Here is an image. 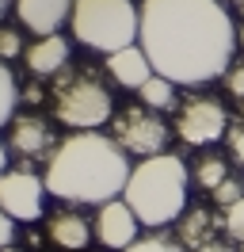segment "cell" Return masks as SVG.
<instances>
[{
  "instance_id": "obj_1",
  "label": "cell",
  "mask_w": 244,
  "mask_h": 252,
  "mask_svg": "<svg viewBox=\"0 0 244 252\" xmlns=\"http://www.w3.org/2000/svg\"><path fill=\"white\" fill-rule=\"evenodd\" d=\"M137 42L160 77L202 88L229 73L237 23L217 0H141Z\"/></svg>"
},
{
  "instance_id": "obj_2",
  "label": "cell",
  "mask_w": 244,
  "mask_h": 252,
  "mask_svg": "<svg viewBox=\"0 0 244 252\" xmlns=\"http://www.w3.org/2000/svg\"><path fill=\"white\" fill-rule=\"evenodd\" d=\"M130 172V153L115 138L99 130H76L65 142H58L54 157L46 160L42 180L46 191L61 203L103 206L111 199H122Z\"/></svg>"
},
{
  "instance_id": "obj_3",
  "label": "cell",
  "mask_w": 244,
  "mask_h": 252,
  "mask_svg": "<svg viewBox=\"0 0 244 252\" xmlns=\"http://www.w3.org/2000/svg\"><path fill=\"white\" fill-rule=\"evenodd\" d=\"M187 184H191L187 160L176 153H160V157H145L134 164L122 199L130 203L141 225L164 229L172 221H180L187 210Z\"/></svg>"
},
{
  "instance_id": "obj_4",
  "label": "cell",
  "mask_w": 244,
  "mask_h": 252,
  "mask_svg": "<svg viewBox=\"0 0 244 252\" xmlns=\"http://www.w3.org/2000/svg\"><path fill=\"white\" fill-rule=\"evenodd\" d=\"M73 38L88 50L115 54L134 46L141 34V8L134 0H76L73 4Z\"/></svg>"
},
{
  "instance_id": "obj_5",
  "label": "cell",
  "mask_w": 244,
  "mask_h": 252,
  "mask_svg": "<svg viewBox=\"0 0 244 252\" xmlns=\"http://www.w3.org/2000/svg\"><path fill=\"white\" fill-rule=\"evenodd\" d=\"M54 119L73 130H95L115 119V95L99 77L61 69L54 88Z\"/></svg>"
},
{
  "instance_id": "obj_6",
  "label": "cell",
  "mask_w": 244,
  "mask_h": 252,
  "mask_svg": "<svg viewBox=\"0 0 244 252\" xmlns=\"http://www.w3.org/2000/svg\"><path fill=\"white\" fill-rule=\"evenodd\" d=\"M111 138L130 153V157H160L168 153V138L172 130L160 119V111L145 107V103H134V107H122L115 119H111Z\"/></svg>"
},
{
  "instance_id": "obj_7",
  "label": "cell",
  "mask_w": 244,
  "mask_h": 252,
  "mask_svg": "<svg viewBox=\"0 0 244 252\" xmlns=\"http://www.w3.org/2000/svg\"><path fill=\"white\" fill-rule=\"evenodd\" d=\"M176 138L183 145H195V149H206V145L221 142L229 134V111L217 95H187L180 107H176Z\"/></svg>"
},
{
  "instance_id": "obj_8",
  "label": "cell",
  "mask_w": 244,
  "mask_h": 252,
  "mask_svg": "<svg viewBox=\"0 0 244 252\" xmlns=\"http://www.w3.org/2000/svg\"><path fill=\"white\" fill-rule=\"evenodd\" d=\"M46 180L34 176L30 168H8L0 176V210L12 214L15 221H34L42 218V203H46Z\"/></svg>"
},
{
  "instance_id": "obj_9",
  "label": "cell",
  "mask_w": 244,
  "mask_h": 252,
  "mask_svg": "<svg viewBox=\"0 0 244 252\" xmlns=\"http://www.w3.org/2000/svg\"><path fill=\"white\" fill-rule=\"evenodd\" d=\"M12 134H8V149H12L19 160H50L54 157V126L38 119V115H15Z\"/></svg>"
},
{
  "instance_id": "obj_10",
  "label": "cell",
  "mask_w": 244,
  "mask_h": 252,
  "mask_svg": "<svg viewBox=\"0 0 244 252\" xmlns=\"http://www.w3.org/2000/svg\"><path fill=\"white\" fill-rule=\"evenodd\" d=\"M137 229H141V221H137V214L130 210L126 199H111V203H103L99 214H95V241L111 252L130 249L137 241Z\"/></svg>"
},
{
  "instance_id": "obj_11",
  "label": "cell",
  "mask_w": 244,
  "mask_h": 252,
  "mask_svg": "<svg viewBox=\"0 0 244 252\" xmlns=\"http://www.w3.org/2000/svg\"><path fill=\"white\" fill-rule=\"evenodd\" d=\"M46 237L61 252H84L92 245V237H95V221L84 218L73 206H61L54 214H46Z\"/></svg>"
},
{
  "instance_id": "obj_12",
  "label": "cell",
  "mask_w": 244,
  "mask_h": 252,
  "mask_svg": "<svg viewBox=\"0 0 244 252\" xmlns=\"http://www.w3.org/2000/svg\"><path fill=\"white\" fill-rule=\"evenodd\" d=\"M73 4L76 0H15V19L34 34H58L65 19H73Z\"/></svg>"
},
{
  "instance_id": "obj_13",
  "label": "cell",
  "mask_w": 244,
  "mask_h": 252,
  "mask_svg": "<svg viewBox=\"0 0 244 252\" xmlns=\"http://www.w3.org/2000/svg\"><path fill=\"white\" fill-rule=\"evenodd\" d=\"M69 38L65 34H42V38H34L23 54V62H27L30 77H58L61 69H69Z\"/></svg>"
},
{
  "instance_id": "obj_14",
  "label": "cell",
  "mask_w": 244,
  "mask_h": 252,
  "mask_svg": "<svg viewBox=\"0 0 244 252\" xmlns=\"http://www.w3.org/2000/svg\"><path fill=\"white\" fill-rule=\"evenodd\" d=\"M107 73H111L115 84L134 88V92H137L156 69H152L149 54L141 50V42H134V46H122V50H115V54H107Z\"/></svg>"
},
{
  "instance_id": "obj_15",
  "label": "cell",
  "mask_w": 244,
  "mask_h": 252,
  "mask_svg": "<svg viewBox=\"0 0 244 252\" xmlns=\"http://www.w3.org/2000/svg\"><path fill=\"white\" fill-rule=\"evenodd\" d=\"M214 233H217V218H214V210H206V206H187L183 218L176 221V241L191 252L210 245Z\"/></svg>"
},
{
  "instance_id": "obj_16",
  "label": "cell",
  "mask_w": 244,
  "mask_h": 252,
  "mask_svg": "<svg viewBox=\"0 0 244 252\" xmlns=\"http://www.w3.org/2000/svg\"><path fill=\"white\" fill-rule=\"evenodd\" d=\"M229 160L217 157V153H202V157L195 160V168H191V180H195L202 191H217V184L221 180H229Z\"/></svg>"
},
{
  "instance_id": "obj_17",
  "label": "cell",
  "mask_w": 244,
  "mask_h": 252,
  "mask_svg": "<svg viewBox=\"0 0 244 252\" xmlns=\"http://www.w3.org/2000/svg\"><path fill=\"white\" fill-rule=\"evenodd\" d=\"M137 95H141V103L152 111H168V107H176V80H168L160 77V73H152L141 88H137Z\"/></svg>"
},
{
  "instance_id": "obj_18",
  "label": "cell",
  "mask_w": 244,
  "mask_h": 252,
  "mask_svg": "<svg viewBox=\"0 0 244 252\" xmlns=\"http://www.w3.org/2000/svg\"><path fill=\"white\" fill-rule=\"evenodd\" d=\"M19 84H15V73L0 62V126L15 119V107H19Z\"/></svg>"
},
{
  "instance_id": "obj_19",
  "label": "cell",
  "mask_w": 244,
  "mask_h": 252,
  "mask_svg": "<svg viewBox=\"0 0 244 252\" xmlns=\"http://www.w3.org/2000/svg\"><path fill=\"white\" fill-rule=\"evenodd\" d=\"M122 252H183V245L176 237H164V233H149V237H137L130 249Z\"/></svg>"
},
{
  "instance_id": "obj_20",
  "label": "cell",
  "mask_w": 244,
  "mask_h": 252,
  "mask_svg": "<svg viewBox=\"0 0 244 252\" xmlns=\"http://www.w3.org/2000/svg\"><path fill=\"white\" fill-rule=\"evenodd\" d=\"M27 46H23V34L19 27H8V23H0V62H12V58H23Z\"/></svg>"
},
{
  "instance_id": "obj_21",
  "label": "cell",
  "mask_w": 244,
  "mask_h": 252,
  "mask_svg": "<svg viewBox=\"0 0 244 252\" xmlns=\"http://www.w3.org/2000/svg\"><path fill=\"white\" fill-rule=\"evenodd\" d=\"M210 195H214V203L221 206V210H229L237 199H244V184L237 180V176H229V180H221V184H217V191H210Z\"/></svg>"
},
{
  "instance_id": "obj_22",
  "label": "cell",
  "mask_w": 244,
  "mask_h": 252,
  "mask_svg": "<svg viewBox=\"0 0 244 252\" xmlns=\"http://www.w3.org/2000/svg\"><path fill=\"white\" fill-rule=\"evenodd\" d=\"M225 233H229V241H237V245H244V199H237V203L225 210Z\"/></svg>"
},
{
  "instance_id": "obj_23",
  "label": "cell",
  "mask_w": 244,
  "mask_h": 252,
  "mask_svg": "<svg viewBox=\"0 0 244 252\" xmlns=\"http://www.w3.org/2000/svg\"><path fill=\"white\" fill-rule=\"evenodd\" d=\"M221 80H225V92L241 103V99H244V62H233V65H229V73Z\"/></svg>"
},
{
  "instance_id": "obj_24",
  "label": "cell",
  "mask_w": 244,
  "mask_h": 252,
  "mask_svg": "<svg viewBox=\"0 0 244 252\" xmlns=\"http://www.w3.org/2000/svg\"><path fill=\"white\" fill-rule=\"evenodd\" d=\"M225 145H229V157L237 160L244 168V119L237 126H229V134H225Z\"/></svg>"
},
{
  "instance_id": "obj_25",
  "label": "cell",
  "mask_w": 244,
  "mask_h": 252,
  "mask_svg": "<svg viewBox=\"0 0 244 252\" xmlns=\"http://www.w3.org/2000/svg\"><path fill=\"white\" fill-rule=\"evenodd\" d=\"M12 241H15V218L0 210V249H12Z\"/></svg>"
},
{
  "instance_id": "obj_26",
  "label": "cell",
  "mask_w": 244,
  "mask_h": 252,
  "mask_svg": "<svg viewBox=\"0 0 244 252\" xmlns=\"http://www.w3.org/2000/svg\"><path fill=\"white\" fill-rule=\"evenodd\" d=\"M19 99H27V103H38V99H42V88H38V84H30V88H23V92H19Z\"/></svg>"
},
{
  "instance_id": "obj_27",
  "label": "cell",
  "mask_w": 244,
  "mask_h": 252,
  "mask_svg": "<svg viewBox=\"0 0 244 252\" xmlns=\"http://www.w3.org/2000/svg\"><path fill=\"white\" fill-rule=\"evenodd\" d=\"M195 252H233V249L221 245V241H210V245H202V249H195Z\"/></svg>"
},
{
  "instance_id": "obj_28",
  "label": "cell",
  "mask_w": 244,
  "mask_h": 252,
  "mask_svg": "<svg viewBox=\"0 0 244 252\" xmlns=\"http://www.w3.org/2000/svg\"><path fill=\"white\" fill-rule=\"evenodd\" d=\"M8 153H12V149H8V145H4V142H0V176H4V172H8Z\"/></svg>"
},
{
  "instance_id": "obj_29",
  "label": "cell",
  "mask_w": 244,
  "mask_h": 252,
  "mask_svg": "<svg viewBox=\"0 0 244 252\" xmlns=\"http://www.w3.org/2000/svg\"><path fill=\"white\" fill-rule=\"evenodd\" d=\"M8 8H15V0H0V19H4V12Z\"/></svg>"
},
{
  "instance_id": "obj_30",
  "label": "cell",
  "mask_w": 244,
  "mask_h": 252,
  "mask_svg": "<svg viewBox=\"0 0 244 252\" xmlns=\"http://www.w3.org/2000/svg\"><path fill=\"white\" fill-rule=\"evenodd\" d=\"M237 46H244V23L237 27Z\"/></svg>"
},
{
  "instance_id": "obj_31",
  "label": "cell",
  "mask_w": 244,
  "mask_h": 252,
  "mask_svg": "<svg viewBox=\"0 0 244 252\" xmlns=\"http://www.w3.org/2000/svg\"><path fill=\"white\" fill-rule=\"evenodd\" d=\"M229 4H237V8H241V12H244V0H229Z\"/></svg>"
},
{
  "instance_id": "obj_32",
  "label": "cell",
  "mask_w": 244,
  "mask_h": 252,
  "mask_svg": "<svg viewBox=\"0 0 244 252\" xmlns=\"http://www.w3.org/2000/svg\"><path fill=\"white\" fill-rule=\"evenodd\" d=\"M237 107H241V119H244V99H241V103H237Z\"/></svg>"
},
{
  "instance_id": "obj_33",
  "label": "cell",
  "mask_w": 244,
  "mask_h": 252,
  "mask_svg": "<svg viewBox=\"0 0 244 252\" xmlns=\"http://www.w3.org/2000/svg\"><path fill=\"white\" fill-rule=\"evenodd\" d=\"M0 252H23V249H0Z\"/></svg>"
},
{
  "instance_id": "obj_34",
  "label": "cell",
  "mask_w": 244,
  "mask_h": 252,
  "mask_svg": "<svg viewBox=\"0 0 244 252\" xmlns=\"http://www.w3.org/2000/svg\"><path fill=\"white\" fill-rule=\"evenodd\" d=\"M103 252H111V249H103Z\"/></svg>"
},
{
  "instance_id": "obj_35",
  "label": "cell",
  "mask_w": 244,
  "mask_h": 252,
  "mask_svg": "<svg viewBox=\"0 0 244 252\" xmlns=\"http://www.w3.org/2000/svg\"><path fill=\"white\" fill-rule=\"evenodd\" d=\"M241 252H244V249H241Z\"/></svg>"
}]
</instances>
